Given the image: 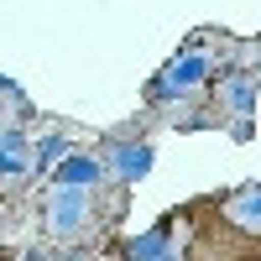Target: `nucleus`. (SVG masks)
<instances>
[{
  "mask_svg": "<svg viewBox=\"0 0 261 261\" xmlns=\"http://www.w3.org/2000/svg\"><path fill=\"white\" fill-rule=\"evenodd\" d=\"M204 79H209V53H199V47H193V53H178V58H172L157 79H151V99H157V105L183 99V94L199 89Z\"/></svg>",
  "mask_w": 261,
  "mask_h": 261,
  "instance_id": "obj_1",
  "label": "nucleus"
},
{
  "mask_svg": "<svg viewBox=\"0 0 261 261\" xmlns=\"http://www.w3.org/2000/svg\"><path fill=\"white\" fill-rule=\"evenodd\" d=\"M42 220H47L53 235H79L84 220H89V188H53Z\"/></svg>",
  "mask_w": 261,
  "mask_h": 261,
  "instance_id": "obj_2",
  "label": "nucleus"
},
{
  "mask_svg": "<svg viewBox=\"0 0 261 261\" xmlns=\"http://www.w3.org/2000/svg\"><path fill=\"white\" fill-rule=\"evenodd\" d=\"M99 162H105V172H115L120 183H141L151 172V162H157V151H151V141H110Z\"/></svg>",
  "mask_w": 261,
  "mask_h": 261,
  "instance_id": "obj_3",
  "label": "nucleus"
},
{
  "mask_svg": "<svg viewBox=\"0 0 261 261\" xmlns=\"http://www.w3.org/2000/svg\"><path fill=\"white\" fill-rule=\"evenodd\" d=\"M256 89H261V79L256 73H230L220 84V105L235 115V136H251V110H256Z\"/></svg>",
  "mask_w": 261,
  "mask_h": 261,
  "instance_id": "obj_4",
  "label": "nucleus"
},
{
  "mask_svg": "<svg viewBox=\"0 0 261 261\" xmlns=\"http://www.w3.org/2000/svg\"><path fill=\"white\" fill-rule=\"evenodd\" d=\"M105 178V162L89 151H68L63 162H53V188H94Z\"/></svg>",
  "mask_w": 261,
  "mask_h": 261,
  "instance_id": "obj_5",
  "label": "nucleus"
},
{
  "mask_svg": "<svg viewBox=\"0 0 261 261\" xmlns=\"http://www.w3.org/2000/svg\"><path fill=\"white\" fill-rule=\"evenodd\" d=\"M32 172V141L21 125H0V178H27Z\"/></svg>",
  "mask_w": 261,
  "mask_h": 261,
  "instance_id": "obj_6",
  "label": "nucleus"
},
{
  "mask_svg": "<svg viewBox=\"0 0 261 261\" xmlns=\"http://www.w3.org/2000/svg\"><path fill=\"white\" fill-rule=\"evenodd\" d=\"M225 214H230L241 230H256V235H261V183H256V188H241V193L225 204Z\"/></svg>",
  "mask_w": 261,
  "mask_h": 261,
  "instance_id": "obj_7",
  "label": "nucleus"
},
{
  "mask_svg": "<svg viewBox=\"0 0 261 261\" xmlns=\"http://www.w3.org/2000/svg\"><path fill=\"white\" fill-rule=\"evenodd\" d=\"M73 151V141L63 136V130H47L37 146H32V172H53V162H63Z\"/></svg>",
  "mask_w": 261,
  "mask_h": 261,
  "instance_id": "obj_8",
  "label": "nucleus"
},
{
  "mask_svg": "<svg viewBox=\"0 0 261 261\" xmlns=\"http://www.w3.org/2000/svg\"><path fill=\"white\" fill-rule=\"evenodd\" d=\"M53 261H84V251H63V256H53Z\"/></svg>",
  "mask_w": 261,
  "mask_h": 261,
  "instance_id": "obj_9",
  "label": "nucleus"
},
{
  "mask_svg": "<svg viewBox=\"0 0 261 261\" xmlns=\"http://www.w3.org/2000/svg\"><path fill=\"white\" fill-rule=\"evenodd\" d=\"M27 261H47V256H42V251H32V256H27Z\"/></svg>",
  "mask_w": 261,
  "mask_h": 261,
  "instance_id": "obj_10",
  "label": "nucleus"
}]
</instances>
